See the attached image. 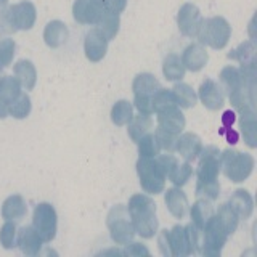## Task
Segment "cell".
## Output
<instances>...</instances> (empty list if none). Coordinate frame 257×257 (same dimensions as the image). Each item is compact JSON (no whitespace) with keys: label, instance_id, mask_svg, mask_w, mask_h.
<instances>
[{"label":"cell","instance_id":"cell-2","mask_svg":"<svg viewBox=\"0 0 257 257\" xmlns=\"http://www.w3.org/2000/svg\"><path fill=\"white\" fill-rule=\"evenodd\" d=\"M127 211L128 215H131L135 235H140L145 239L155 238L159 227L155 201L148 195L137 193V195L131 196V199H128Z\"/></svg>","mask_w":257,"mask_h":257},{"label":"cell","instance_id":"cell-32","mask_svg":"<svg viewBox=\"0 0 257 257\" xmlns=\"http://www.w3.org/2000/svg\"><path fill=\"white\" fill-rule=\"evenodd\" d=\"M134 116V104L128 100H117L111 108V120L117 127L127 125Z\"/></svg>","mask_w":257,"mask_h":257},{"label":"cell","instance_id":"cell-44","mask_svg":"<svg viewBox=\"0 0 257 257\" xmlns=\"http://www.w3.org/2000/svg\"><path fill=\"white\" fill-rule=\"evenodd\" d=\"M125 246V251H124V254H128V255H150L151 252H150V249L147 247V246H143L142 243H127V244H124Z\"/></svg>","mask_w":257,"mask_h":257},{"label":"cell","instance_id":"cell-9","mask_svg":"<svg viewBox=\"0 0 257 257\" xmlns=\"http://www.w3.org/2000/svg\"><path fill=\"white\" fill-rule=\"evenodd\" d=\"M32 227L39 233L44 243L55 239L58 231V215L50 203H39L32 214Z\"/></svg>","mask_w":257,"mask_h":257},{"label":"cell","instance_id":"cell-41","mask_svg":"<svg viewBox=\"0 0 257 257\" xmlns=\"http://www.w3.org/2000/svg\"><path fill=\"white\" fill-rule=\"evenodd\" d=\"M155 137H156L161 150H164L167 153H174L175 151V142H177V137H179L177 134H172V132H169V131H166V128L158 125Z\"/></svg>","mask_w":257,"mask_h":257},{"label":"cell","instance_id":"cell-13","mask_svg":"<svg viewBox=\"0 0 257 257\" xmlns=\"http://www.w3.org/2000/svg\"><path fill=\"white\" fill-rule=\"evenodd\" d=\"M42 238L39 236V233L34 230L32 225H26V227H21L16 233V246L20 247V251L24 255L34 257L40 254V249H42Z\"/></svg>","mask_w":257,"mask_h":257},{"label":"cell","instance_id":"cell-50","mask_svg":"<svg viewBox=\"0 0 257 257\" xmlns=\"http://www.w3.org/2000/svg\"><path fill=\"white\" fill-rule=\"evenodd\" d=\"M2 77H4V69L0 68V79H2Z\"/></svg>","mask_w":257,"mask_h":257},{"label":"cell","instance_id":"cell-14","mask_svg":"<svg viewBox=\"0 0 257 257\" xmlns=\"http://www.w3.org/2000/svg\"><path fill=\"white\" fill-rule=\"evenodd\" d=\"M104 10L103 5H98L92 0H76L72 5V16L79 24H95L98 23Z\"/></svg>","mask_w":257,"mask_h":257},{"label":"cell","instance_id":"cell-5","mask_svg":"<svg viewBox=\"0 0 257 257\" xmlns=\"http://www.w3.org/2000/svg\"><path fill=\"white\" fill-rule=\"evenodd\" d=\"M196 37L199 39V44L209 45L214 50H222L230 42L231 26L223 16H212L209 20L203 18Z\"/></svg>","mask_w":257,"mask_h":257},{"label":"cell","instance_id":"cell-38","mask_svg":"<svg viewBox=\"0 0 257 257\" xmlns=\"http://www.w3.org/2000/svg\"><path fill=\"white\" fill-rule=\"evenodd\" d=\"M193 175V167L191 164L188 163V161H185V163H179L177 164V167L172 171V174L167 177L169 180H171L175 187H183V185H187L188 180L191 179Z\"/></svg>","mask_w":257,"mask_h":257},{"label":"cell","instance_id":"cell-16","mask_svg":"<svg viewBox=\"0 0 257 257\" xmlns=\"http://www.w3.org/2000/svg\"><path fill=\"white\" fill-rule=\"evenodd\" d=\"M164 201H166V206L169 209L175 219H185L188 214V198L187 195L180 190V187H172V188H167L164 191Z\"/></svg>","mask_w":257,"mask_h":257},{"label":"cell","instance_id":"cell-43","mask_svg":"<svg viewBox=\"0 0 257 257\" xmlns=\"http://www.w3.org/2000/svg\"><path fill=\"white\" fill-rule=\"evenodd\" d=\"M134 106L139 109L143 114H153V103H151V96H139L135 95L134 98Z\"/></svg>","mask_w":257,"mask_h":257},{"label":"cell","instance_id":"cell-31","mask_svg":"<svg viewBox=\"0 0 257 257\" xmlns=\"http://www.w3.org/2000/svg\"><path fill=\"white\" fill-rule=\"evenodd\" d=\"M185 66L182 58L175 53H169L163 63V74L167 80H182L185 76Z\"/></svg>","mask_w":257,"mask_h":257},{"label":"cell","instance_id":"cell-30","mask_svg":"<svg viewBox=\"0 0 257 257\" xmlns=\"http://www.w3.org/2000/svg\"><path fill=\"white\" fill-rule=\"evenodd\" d=\"M227 56L230 60H236L241 66H255V44L252 40H246Z\"/></svg>","mask_w":257,"mask_h":257},{"label":"cell","instance_id":"cell-6","mask_svg":"<svg viewBox=\"0 0 257 257\" xmlns=\"http://www.w3.org/2000/svg\"><path fill=\"white\" fill-rule=\"evenodd\" d=\"M106 227L109 230L111 239L119 246L131 243L135 236L131 215H128L127 206L124 204H116L109 209L106 215Z\"/></svg>","mask_w":257,"mask_h":257},{"label":"cell","instance_id":"cell-39","mask_svg":"<svg viewBox=\"0 0 257 257\" xmlns=\"http://www.w3.org/2000/svg\"><path fill=\"white\" fill-rule=\"evenodd\" d=\"M16 44L13 39H0V68L5 69L12 64L15 58Z\"/></svg>","mask_w":257,"mask_h":257},{"label":"cell","instance_id":"cell-46","mask_svg":"<svg viewBox=\"0 0 257 257\" xmlns=\"http://www.w3.org/2000/svg\"><path fill=\"white\" fill-rule=\"evenodd\" d=\"M127 7V0H104V8L114 12V13H122Z\"/></svg>","mask_w":257,"mask_h":257},{"label":"cell","instance_id":"cell-21","mask_svg":"<svg viewBox=\"0 0 257 257\" xmlns=\"http://www.w3.org/2000/svg\"><path fill=\"white\" fill-rule=\"evenodd\" d=\"M28 214V204L21 195L8 196L2 204V217L5 220L20 222Z\"/></svg>","mask_w":257,"mask_h":257},{"label":"cell","instance_id":"cell-8","mask_svg":"<svg viewBox=\"0 0 257 257\" xmlns=\"http://www.w3.org/2000/svg\"><path fill=\"white\" fill-rule=\"evenodd\" d=\"M201 231H203V235L199 239V252L204 257H219L230 235L222 227L215 214L207 220Z\"/></svg>","mask_w":257,"mask_h":257},{"label":"cell","instance_id":"cell-40","mask_svg":"<svg viewBox=\"0 0 257 257\" xmlns=\"http://www.w3.org/2000/svg\"><path fill=\"white\" fill-rule=\"evenodd\" d=\"M16 225L12 220H7L2 228H0V244H2L5 249H13L16 247Z\"/></svg>","mask_w":257,"mask_h":257},{"label":"cell","instance_id":"cell-42","mask_svg":"<svg viewBox=\"0 0 257 257\" xmlns=\"http://www.w3.org/2000/svg\"><path fill=\"white\" fill-rule=\"evenodd\" d=\"M156 161L158 164L161 166V169H163V172L166 174V177H169L172 174V171L177 167V164H179V159H177L174 155H171V153H167V155H158L156 156Z\"/></svg>","mask_w":257,"mask_h":257},{"label":"cell","instance_id":"cell-22","mask_svg":"<svg viewBox=\"0 0 257 257\" xmlns=\"http://www.w3.org/2000/svg\"><path fill=\"white\" fill-rule=\"evenodd\" d=\"M69 37V29L68 26L60 20H53L45 26L44 29V40L50 48H58L61 47Z\"/></svg>","mask_w":257,"mask_h":257},{"label":"cell","instance_id":"cell-15","mask_svg":"<svg viewBox=\"0 0 257 257\" xmlns=\"http://www.w3.org/2000/svg\"><path fill=\"white\" fill-rule=\"evenodd\" d=\"M203 150V140L201 137L193 134V132H185L182 135L177 137V142H175V151L185 159L191 163L198 158V155Z\"/></svg>","mask_w":257,"mask_h":257},{"label":"cell","instance_id":"cell-20","mask_svg":"<svg viewBox=\"0 0 257 257\" xmlns=\"http://www.w3.org/2000/svg\"><path fill=\"white\" fill-rule=\"evenodd\" d=\"M167 238H169L171 255H174V257L191 255L188 238H187V233H185V227H182V225H175V227H172V230H169Z\"/></svg>","mask_w":257,"mask_h":257},{"label":"cell","instance_id":"cell-47","mask_svg":"<svg viewBox=\"0 0 257 257\" xmlns=\"http://www.w3.org/2000/svg\"><path fill=\"white\" fill-rule=\"evenodd\" d=\"M8 116V103L0 96V119H5Z\"/></svg>","mask_w":257,"mask_h":257},{"label":"cell","instance_id":"cell-37","mask_svg":"<svg viewBox=\"0 0 257 257\" xmlns=\"http://www.w3.org/2000/svg\"><path fill=\"white\" fill-rule=\"evenodd\" d=\"M139 145V155L140 158H156L159 155V143L156 140L155 134H145L142 139L137 142Z\"/></svg>","mask_w":257,"mask_h":257},{"label":"cell","instance_id":"cell-4","mask_svg":"<svg viewBox=\"0 0 257 257\" xmlns=\"http://www.w3.org/2000/svg\"><path fill=\"white\" fill-rule=\"evenodd\" d=\"M255 166V159L249 153H241L236 150H225L220 155V171L233 183L244 182L252 174Z\"/></svg>","mask_w":257,"mask_h":257},{"label":"cell","instance_id":"cell-1","mask_svg":"<svg viewBox=\"0 0 257 257\" xmlns=\"http://www.w3.org/2000/svg\"><path fill=\"white\" fill-rule=\"evenodd\" d=\"M198 171H196V195L206 199L215 201L220 195V151L217 147H203L198 155Z\"/></svg>","mask_w":257,"mask_h":257},{"label":"cell","instance_id":"cell-3","mask_svg":"<svg viewBox=\"0 0 257 257\" xmlns=\"http://www.w3.org/2000/svg\"><path fill=\"white\" fill-rule=\"evenodd\" d=\"M37 20L36 5L29 0H23L20 4L7 7L0 13V32L15 34L18 31H29L34 28Z\"/></svg>","mask_w":257,"mask_h":257},{"label":"cell","instance_id":"cell-35","mask_svg":"<svg viewBox=\"0 0 257 257\" xmlns=\"http://www.w3.org/2000/svg\"><path fill=\"white\" fill-rule=\"evenodd\" d=\"M151 103H153V111H155V112L177 106V101L174 98L172 90H169V88H163V87L158 88V90L153 93Z\"/></svg>","mask_w":257,"mask_h":257},{"label":"cell","instance_id":"cell-7","mask_svg":"<svg viewBox=\"0 0 257 257\" xmlns=\"http://www.w3.org/2000/svg\"><path fill=\"white\" fill-rule=\"evenodd\" d=\"M137 174L140 179V187L148 195H159L166 188V174L158 164L156 158H139Z\"/></svg>","mask_w":257,"mask_h":257},{"label":"cell","instance_id":"cell-27","mask_svg":"<svg viewBox=\"0 0 257 257\" xmlns=\"http://www.w3.org/2000/svg\"><path fill=\"white\" fill-rule=\"evenodd\" d=\"M151 127H153L151 114H143V112H140L139 116H132V119L127 122V134L131 137V140L137 143L145 134L150 132Z\"/></svg>","mask_w":257,"mask_h":257},{"label":"cell","instance_id":"cell-36","mask_svg":"<svg viewBox=\"0 0 257 257\" xmlns=\"http://www.w3.org/2000/svg\"><path fill=\"white\" fill-rule=\"evenodd\" d=\"M21 93V84L13 76H4L0 79V96L10 104Z\"/></svg>","mask_w":257,"mask_h":257},{"label":"cell","instance_id":"cell-10","mask_svg":"<svg viewBox=\"0 0 257 257\" xmlns=\"http://www.w3.org/2000/svg\"><path fill=\"white\" fill-rule=\"evenodd\" d=\"M203 16H201L199 8L195 4H183L177 13V26L185 37H196Z\"/></svg>","mask_w":257,"mask_h":257},{"label":"cell","instance_id":"cell-23","mask_svg":"<svg viewBox=\"0 0 257 257\" xmlns=\"http://www.w3.org/2000/svg\"><path fill=\"white\" fill-rule=\"evenodd\" d=\"M214 215V206L211 199L206 198H199L196 199L193 206L190 207V217H191V223L195 225L196 228L203 230L207 220Z\"/></svg>","mask_w":257,"mask_h":257},{"label":"cell","instance_id":"cell-48","mask_svg":"<svg viewBox=\"0 0 257 257\" xmlns=\"http://www.w3.org/2000/svg\"><path fill=\"white\" fill-rule=\"evenodd\" d=\"M7 7H8V0H0V13H2Z\"/></svg>","mask_w":257,"mask_h":257},{"label":"cell","instance_id":"cell-49","mask_svg":"<svg viewBox=\"0 0 257 257\" xmlns=\"http://www.w3.org/2000/svg\"><path fill=\"white\" fill-rule=\"evenodd\" d=\"M92 2H95V4H98V5H103V7H104V0H92Z\"/></svg>","mask_w":257,"mask_h":257},{"label":"cell","instance_id":"cell-12","mask_svg":"<svg viewBox=\"0 0 257 257\" xmlns=\"http://www.w3.org/2000/svg\"><path fill=\"white\" fill-rule=\"evenodd\" d=\"M198 96L201 103L204 104V108H207L209 111H219L225 104V95H223L222 87L212 79H206L204 82L201 84Z\"/></svg>","mask_w":257,"mask_h":257},{"label":"cell","instance_id":"cell-17","mask_svg":"<svg viewBox=\"0 0 257 257\" xmlns=\"http://www.w3.org/2000/svg\"><path fill=\"white\" fill-rule=\"evenodd\" d=\"M209 61V55L203 44H190L182 53V63L185 69L198 72L203 69Z\"/></svg>","mask_w":257,"mask_h":257},{"label":"cell","instance_id":"cell-28","mask_svg":"<svg viewBox=\"0 0 257 257\" xmlns=\"http://www.w3.org/2000/svg\"><path fill=\"white\" fill-rule=\"evenodd\" d=\"M239 128L241 135H243L244 143L249 148L257 147V120H255V112H244L239 114Z\"/></svg>","mask_w":257,"mask_h":257},{"label":"cell","instance_id":"cell-34","mask_svg":"<svg viewBox=\"0 0 257 257\" xmlns=\"http://www.w3.org/2000/svg\"><path fill=\"white\" fill-rule=\"evenodd\" d=\"M32 109V103L28 93H20L16 98L8 104V114L15 119H26Z\"/></svg>","mask_w":257,"mask_h":257},{"label":"cell","instance_id":"cell-18","mask_svg":"<svg viewBox=\"0 0 257 257\" xmlns=\"http://www.w3.org/2000/svg\"><path fill=\"white\" fill-rule=\"evenodd\" d=\"M156 114H158V125L172 134L180 135V132L185 128V125H187V119H185L183 112L180 111L179 106L167 108L164 111L156 112Z\"/></svg>","mask_w":257,"mask_h":257},{"label":"cell","instance_id":"cell-19","mask_svg":"<svg viewBox=\"0 0 257 257\" xmlns=\"http://www.w3.org/2000/svg\"><path fill=\"white\" fill-rule=\"evenodd\" d=\"M228 206L236 212L239 219H244V220L249 219L254 212V199L251 196V193L243 188L233 191V195L228 199Z\"/></svg>","mask_w":257,"mask_h":257},{"label":"cell","instance_id":"cell-11","mask_svg":"<svg viewBox=\"0 0 257 257\" xmlns=\"http://www.w3.org/2000/svg\"><path fill=\"white\" fill-rule=\"evenodd\" d=\"M108 42L109 40L96 28L88 31L84 40V52H85L87 60L90 63H100L104 56H106Z\"/></svg>","mask_w":257,"mask_h":257},{"label":"cell","instance_id":"cell-26","mask_svg":"<svg viewBox=\"0 0 257 257\" xmlns=\"http://www.w3.org/2000/svg\"><path fill=\"white\" fill-rule=\"evenodd\" d=\"M158 88H161V82L153 74H150V72H140V74L135 76L132 82L134 95L139 96H153V93Z\"/></svg>","mask_w":257,"mask_h":257},{"label":"cell","instance_id":"cell-25","mask_svg":"<svg viewBox=\"0 0 257 257\" xmlns=\"http://www.w3.org/2000/svg\"><path fill=\"white\" fill-rule=\"evenodd\" d=\"M95 26L108 40L116 39L117 32H119V28H120L119 13H114V12L108 10V8H104L101 16H100V20H98V23H96Z\"/></svg>","mask_w":257,"mask_h":257},{"label":"cell","instance_id":"cell-29","mask_svg":"<svg viewBox=\"0 0 257 257\" xmlns=\"http://www.w3.org/2000/svg\"><path fill=\"white\" fill-rule=\"evenodd\" d=\"M172 93H174V98L177 101V106L179 108H183V109H188V108H193L196 104V100H198V95L196 92L193 90V87L188 85V84H183V82H179L175 84L172 88Z\"/></svg>","mask_w":257,"mask_h":257},{"label":"cell","instance_id":"cell-45","mask_svg":"<svg viewBox=\"0 0 257 257\" xmlns=\"http://www.w3.org/2000/svg\"><path fill=\"white\" fill-rule=\"evenodd\" d=\"M169 230H161L159 236H158V247L163 255H171V249H169V238H167Z\"/></svg>","mask_w":257,"mask_h":257},{"label":"cell","instance_id":"cell-24","mask_svg":"<svg viewBox=\"0 0 257 257\" xmlns=\"http://www.w3.org/2000/svg\"><path fill=\"white\" fill-rule=\"evenodd\" d=\"M15 77L18 79V82L21 84L23 88L26 90H32L37 84V69L34 66V63L29 60H20L16 61L13 66Z\"/></svg>","mask_w":257,"mask_h":257},{"label":"cell","instance_id":"cell-33","mask_svg":"<svg viewBox=\"0 0 257 257\" xmlns=\"http://www.w3.org/2000/svg\"><path fill=\"white\" fill-rule=\"evenodd\" d=\"M217 219L222 223V227L227 230V233L231 236L233 233L236 231L238 228V223H239V217L236 215V212L227 204H220L219 209H217Z\"/></svg>","mask_w":257,"mask_h":257}]
</instances>
